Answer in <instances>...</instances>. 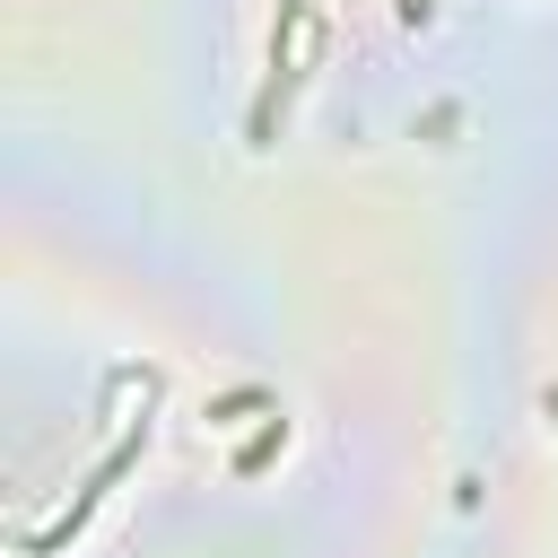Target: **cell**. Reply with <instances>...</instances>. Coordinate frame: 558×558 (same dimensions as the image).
I'll list each match as a JSON object with an SVG mask.
<instances>
[{
    "instance_id": "1",
    "label": "cell",
    "mask_w": 558,
    "mask_h": 558,
    "mask_svg": "<svg viewBox=\"0 0 558 558\" xmlns=\"http://www.w3.org/2000/svg\"><path fill=\"white\" fill-rule=\"evenodd\" d=\"M401 17H410V26H418V17H427V0H401Z\"/></svg>"
}]
</instances>
